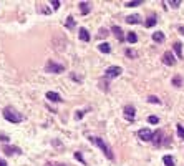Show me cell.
Masks as SVG:
<instances>
[{
    "label": "cell",
    "instance_id": "cell-1",
    "mask_svg": "<svg viewBox=\"0 0 184 166\" xmlns=\"http://www.w3.org/2000/svg\"><path fill=\"white\" fill-rule=\"evenodd\" d=\"M90 141H91L93 145H96V146H98V148H100V150L105 153V156H106L108 159H114L113 150L110 148V145H108V143H105V141L101 140V138H98V136H90Z\"/></svg>",
    "mask_w": 184,
    "mask_h": 166
},
{
    "label": "cell",
    "instance_id": "cell-2",
    "mask_svg": "<svg viewBox=\"0 0 184 166\" xmlns=\"http://www.w3.org/2000/svg\"><path fill=\"white\" fill-rule=\"evenodd\" d=\"M3 118L10 123H20V121H23V115L18 113L13 106H5L3 108Z\"/></svg>",
    "mask_w": 184,
    "mask_h": 166
},
{
    "label": "cell",
    "instance_id": "cell-3",
    "mask_svg": "<svg viewBox=\"0 0 184 166\" xmlns=\"http://www.w3.org/2000/svg\"><path fill=\"white\" fill-rule=\"evenodd\" d=\"M45 71H47V73H55V75H58V73H63V71H65V67L60 65V63H55L53 60H48L47 65H45Z\"/></svg>",
    "mask_w": 184,
    "mask_h": 166
},
{
    "label": "cell",
    "instance_id": "cell-4",
    "mask_svg": "<svg viewBox=\"0 0 184 166\" xmlns=\"http://www.w3.org/2000/svg\"><path fill=\"white\" fill-rule=\"evenodd\" d=\"M121 73H123V68L121 67H108L106 68V71H105V78H116V76H119Z\"/></svg>",
    "mask_w": 184,
    "mask_h": 166
},
{
    "label": "cell",
    "instance_id": "cell-5",
    "mask_svg": "<svg viewBox=\"0 0 184 166\" xmlns=\"http://www.w3.org/2000/svg\"><path fill=\"white\" fill-rule=\"evenodd\" d=\"M153 135H154V133H153L149 128H141V130L138 131V136H139L143 141H151V140H153Z\"/></svg>",
    "mask_w": 184,
    "mask_h": 166
},
{
    "label": "cell",
    "instance_id": "cell-6",
    "mask_svg": "<svg viewBox=\"0 0 184 166\" xmlns=\"http://www.w3.org/2000/svg\"><path fill=\"white\" fill-rule=\"evenodd\" d=\"M123 113H124V118L126 120H134V116H136V108H134L133 105H126L124 106V110H123Z\"/></svg>",
    "mask_w": 184,
    "mask_h": 166
},
{
    "label": "cell",
    "instance_id": "cell-7",
    "mask_svg": "<svg viewBox=\"0 0 184 166\" xmlns=\"http://www.w3.org/2000/svg\"><path fill=\"white\" fill-rule=\"evenodd\" d=\"M2 151L5 154H20L22 153V150L18 148V146H10V145H3V148H2Z\"/></svg>",
    "mask_w": 184,
    "mask_h": 166
},
{
    "label": "cell",
    "instance_id": "cell-8",
    "mask_svg": "<svg viewBox=\"0 0 184 166\" xmlns=\"http://www.w3.org/2000/svg\"><path fill=\"white\" fill-rule=\"evenodd\" d=\"M163 63L164 65H169V67H173L174 63H176V60H174V55L171 52H164V55H163Z\"/></svg>",
    "mask_w": 184,
    "mask_h": 166
},
{
    "label": "cell",
    "instance_id": "cell-9",
    "mask_svg": "<svg viewBox=\"0 0 184 166\" xmlns=\"http://www.w3.org/2000/svg\"><path fill=\"white\" fill-rule=\"evenodd\" d=\"M111 30H113L114 37H116V40H118V42H124V38H126V37L123 35V30H121L118 25H113V28H111Z\"/></svg>",
    "mask_w": 184,
    "mask_h": 166
},
{
    "label": "cell",
    "instance_id": "cell-10",
    "mask_svg": "<svg viewBox=\"0 0 184 166\" xmlns=\"http://www.w3.org/2000/svg\"><path fill=\"white\" fill-rule=\"evenodd\" d=\"M78 7H80V12L83 13V15H88V13L91 12V3L90 2H80Z\"/></svg>",
    "mask_w": 184,
    "mask_h": 166
},
{
    "label": "cell",
    "instance_id": "cell-11",
    "mask_svg": "<svg viewBox=\"0 0 184 166\" xmlns=\"http://www.w3.org/2000/svg\"><path fill=\"white\" fill-rule=\"evenodd\" d=\"M47 98L52 100V101H55V103H60V101H61V96H60V93H56V91H48Z\"/></svg>",
    "mask_w": 184,
    "mask_h": 166
},
{
    "label": "cell",
    "instance_id": "cell-12",
    "mask_svg": "<svg viewBox=\"0 0 184 166\" xmlns=\"http://www.w3.org/2000/svg\"><path fill=\"white\" fill-rule=\"evenodd\" d=\"M78 33H80V40H83V42H90V33H88V30H86L85 27H81L80 30H78Z\"/></svg>",
    "mask_w": 184,
    "mask_h": 166
},
{
    "label": "cell",
    "instance_id": "cell-13",
    "mask_svg": "<svg viewBox=\"0 0 184 166\" xmlns=\"http://www.w3.org/2000/svg\"><path fill=\"white\" fill-rule=\"evenodd\" d=\"M161 138H163V131L158 130L156 133L153 135V140H151V141H153V143L156 145V146H159V145H161Z\"/></svg>",
    "mask_w": 184,
    "mask_h": 166
},
{
    "label": "cell",
    "instance_id": "cell-14",
    "mask_svg": "<svg viewBox=\"0 0 184 166\" xmlns=\"http://www.w3.org/2000/svg\"><path fill=\"white\" fill-rule=\"evenodd\" d=\"M126 22H128V23H131V25H134V23H141V17H139L138 13H134V15L126 17Z\"/></svg>",
    "mask_w": 184,
    "mask_h": 166
},
{
    "label": "cell",
    "instance_id": "cell-15",
    "mask_svg": "<svg viewBox=\"0 0 184 166\" xmlns=\"http://www.w3.org/2000/svg\"><path fill=\"white\" fill-rule=\"evenodd\" d=\"M153 40L158 42V43H163L164 42V33L163 32H154L153 33Z\"/></svg>",
    "mask_w": 184,
    "mask_h": 166
},
{
    "label": "cell",
    "instance_id": "cell-16",
    "mask_svg": "<svg viewBox=\"0 0 184 166\" xmlns=\"http://www.w3.org/2000/svg\"><path fill=\"white\" fill-rule=\"evenodd\" d=\"M98 50L103 52V53H110V52H111V45H110V43H100V45H98Z\"/></svg>",
    "mask_w": 184,
    "mask_h": 166
},
{
    "label": "cell",
    "instance_id": "cell-17",
    "mask_svg": "<svg viewBox=\"0 0 184 166\" xmlns=\"http://www.w3.org/2000/svg\"><path fill=\"white\" fill-rule=\"evenodd\" d=\"M173 48H174V52L177 53V57H179V58H182V45H181V43L176 42V43L173 45Z\"/></svg>",
    "mask_w": 184,
    "mask_h": 166
},
{
    "label": "cell",
    "instance_id": "cell-18",
    "mask_svg": "<svg viewBox=\"0 0 184 166\" xmlns=\"http://www.w3.org/2000/svg\"><path fill=\"white\" fill-rule=\"evenodd\" d=\"M126 40H128L129 43H136V42H138V37H136V33H134V32H129L128 35H126Z\"/></svg>",
    "mask_w": 184,
    "mask_h": 166
},
{
    "label": "cell",
    "instance_id": "cell-19",
    "mask_svg": "<svg viewBox=\"0 0 184 166\" xmlns=\"http://www.w3.org/2000/svg\"><path fill=\"white\" fill-rule=\"evenodd\" d=\"M144 25H146V27H154V25H156V17H154V15H149V18L146 20V23H144Z\"/></svg>",
    "mask_w": 184,
    "mask_h": 166
},
{
    "label": "cell",
    "instance_id": "cell-20",
    "mask_svg": "<svg viewBox=\"0 0 184 166\" xmlns=\"http://www.w3.org/2000/svg\"><path fill=\"white\" fill-rule=\"evenodd\" d=\"M37 10L42 13H50V8H47V5H43V3H37Z\"/></svg>",
    "mask_w": 184,
    "mask_h": 166
},
{
    "label": "cell",
    "instance_id": "cell-21",
    "mask_svg": "<svg viewBox=\"0 0 184 166\" xmlns=\"http://www.w3.org/2000/svg\"><path fill=\"white\" fill-rule=\"evenodd\" d=\"M148 101H149V103H153V105H159V103H161V100H159L158 96H154V95L148 96Z\"/></svg>",
    "mask_w": 184,
    "mask_h": 166
},
{
    "label": "cell",
    "instance_id": "cell-22",
    "mask_svg": "<svg viewBox=\"0 0 184 166\" xmlns=\"http://www.w3.org/2000/svg\"><path fill=\"white\" fill-rule=\"evenodd\" d=\"M163 161H164V164H166V166H174V159L171 158V156H164Z\"/></svg>",
    "mask_w": 184,
    "mask_h": 166
},
{
    "label": "cell",
    "instance_id": "cell-23",
    "mask_svg": "<svg viewBox=\"0 0 184 166\" xmlns=\"http://www.w3.org/2000/svg\"><path fill=\"white\" fill-rule=\"evenodd\" d=\"M66 27H68V28H73V27H75V18L71 17V15L66 18Z\"/></svg>",
    "mask_w": 184,
    "mask_h": 166
},
{
    "label": "cell",
    "instance_id": "cell-24",
    "mask_svg": "<svg viewBox=\"0 0 184 166\" xmlns=\"http://www.w3.org/2000/svg\"><path fill=\"white\" fill-rule=\"evenodd\" d=\"M124 53H126V57H129V58H136V57H138V52H134V50H129V48H128V50L124 52Z\"/></svg>",
    "mask_w": 184,
    "mask_h": 166
},
{
    "label": "cell",
    "instance_id": "cell-25",
    "mask_svg": "<svg viewBox=\"0 0 184 166\" xmlns=\"http://www.w3.org/2000/svg\"><path fill=\"white\" fill-rule=\"evenodd\" d=\"M141 3H143V0H134V2H128L126 7H138V5H141Z\"/></svg>",
    "mask_w": 184,
    "mask_h": 166
},
{
    "label": "cell",
    "instance_id": "cell-26",
    "mask_svg": "<svg viewBox=\"0 0 184 166\" xmlns=\"http://www.w3.org/2000/svg\"><path fill=\"white\" fill-rule=\"evenodd\" d=\"M173 85L174 86H181V76H179V75H176L173 78Z\"/></svg>",
    "mask_w": 184,
    "mask_h": 166
},
{
    "label": "cell",
    "instance_id": "cell-27",
    "mask_svg": "<svg viewBox=\"0 0 184 166\" xmlns=\"http://www.w3.org/2000/svg\"><path fill=\"white\" fill-rule=\"evenodd\" d=\"M176 128H177V135H179V136H181V138L184 140V126H182V125H177Z\"/></svg>",
    "mask_w": 184,
    "mask_h": 166
},
{
    "label": "cell",
    "instance_id": "cell-28",
    "mask_svg": "<svg viewBox=\"0 0 184 166\" xmlns=\"http://www.w3.org/2000/svg\"><path fill=\"white\" fill-rule=\"evenodd\" d=\"M148 121H149V123H151V125H156L158 121H159V118H158V116H154V115H151V116H149V118H148Z\"/></svg>",
    "mask_w": 184,
    "mask_h": 166
},
{
    "label": "cell",
    "instance_id": "cell-29",
    "mask_svg": "<svg viewBox=\"0 0 184 166\" xmlns=\"http://www.w3.org/2000/svg\"><path fill=\"white\" fill-rule=\"evenodd\" d=\"M169 5H171L173 8H177L179 5H181V0H171V2H169Z\"/></svg>",
    "mask_w": 184,
    "mask_h": 166
},
{
    "label": "cell",
    "instance_id": "cell-30",
    "mask_svg": "<svg viewBox=\"0 0 184 166\" xmlns=\"http://www.w3.org/2000/svg\"><path fill=\"white\" fill-rule=\"evenodd\" d=\"M100 88L103 90V91H108V90H110V88H108V83H106V81L103 83V80L100 81Z\"/></svg>",
    "mask_w": 184,
    "mask_h": 166
},
{
    "label": "cell",
    "instance_id": "cell-31",
    "mask_svg": "<svg viewBox=\"0 0 184 166\" xmlns=\"http://www.w3.org/2000/svg\"><path fill=\"white\" fill-rule=\"evenodd\" d=\"M75 158H76V159H78V161H81V163H83V164H85V159H83V154H81V153H80V151H76V153H75Z\"/></svg>",
    "mask_w": 184,
    "mask_h": 166
},
{
    "label": "cell",
    "instance_id": "cell-32",
    "mask_svg": "<svg viewBox=\"0 0 184 166\" xmlns=\"http://www.w3.org/2000/svg\"><path fill=\"white\" fill-rule=\"evenodd\" d=\"M52 7L55 8V10H58V8H60V2H58V0H52Z\"/></svg>",
    "mask_w": 184,
    "mask_h": 166
},
{
    "label": "cell",
    "instance_id": "cell-33",
    "mask_svg": "<svg viewBox=\"0 0 184 166\" xmlns=\"http://www.w3.org/2000/svg\"><path fill=\"white\" fill-rule=\"evenodd\" d=\"M83 113H85V111H76L75 118H76V120H81V118H83Z\"/></svg>",
    "mask_w": 184,
    "mask_h": 166
},
{
    "label": "cell",
    "instance_id": "cell-34",
    "mask_svg": "<svg viewBox=\"0 0 184 166\" xmlns=\"http://www.w3.org/2000/svg\"><path fill=\"white\" fill-rule=\"evenodd\" d=\"M98 35H100V37H103V35L106 37V35H108V30H106V28H101V30H100V33H98Z\"/></svg>",
    "mask_w": 184,
    "mask_h": 166
},
{
    "label": "cell",
    "instance_id": "cell-35",
    "mask_svg": "<svg viewBox=\"0 0 184 166\" xmlns=\"http://www.w3.org/2000/svg\"><path fill=\"white\" fill-rule=\"evenodd\" d=\"M0 141H8V136L7 135H0Z\"/></svg>",
    "mask_w": 184,
    "mask_h": 166
},
{
    "label": "cell",
    "instance_id": "cell-36",
    "mask_svg": "<svg viewBox=\"0 0 184 166\" xmlns=\"http://www.w3.org/2000/svg\"><path fill=\"white\" fill-rule=\"evenodd\" d=\"M177 30H179V33H182V35H184V25H181V27L177 28Z\"/></svg>",
    "mask_w": 184,
    "mask_h": 166
},
{
    "label": "cell",
    "instance_id": "cell-37",
    "mask_svg": "<svg viewBox=\"0 0 184 166\" xmlns=\"http://www.w3.org/2000/svg\"><path fill=\"white\" fill-rule=\"evenodd\" d=\"M45 166H65V164H52V163H47Z\"/></svg>",
    "mask_w": 184,
    "mask_h": 166
},
{
    "label": "cell",
    "instance_id": "cell-38",
    "mask_svg": "<svg viewBox=\"0 0 184 166\" xmlns=\"http://www.w3.org/2000/svg\"><path fill=\"white\" fill-rule=\"evenodd\" d=\"M0 166H7V163H5L3 159H0Z\"/></svg>",
    "mask_w": 184,
    "mask_h": 166
}]
</instances>
